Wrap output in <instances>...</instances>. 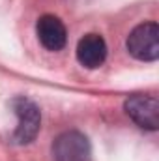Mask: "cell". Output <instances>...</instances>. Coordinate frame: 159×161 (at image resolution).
Returning a JSON list of instances; mask_svg holds the SVG:
<instances>
[{
	"instance_id": "8992f818",
	"label": "cell",
	"mask_w": 159,
	"mask_h": 161,
	"mask_svg": "<svg viewBox=\"0 0 159 161\" xmlns=\"http://www.w3.org/2000/svg\"><path fill=\"white\" fill-rule=\"evenodd\" d=\"M107 58V43L99 34H86L77 43V60L88 69L99 68Z\"/></svg>"
},
{
	"instance_id": "5b68a950",
	"label": "cell",
	"mask_w": 159,
	"mask_h": 161,
	"mask_svg": "<svg viewBox=\"0 0 159 161\" xmlns=\"http://www.w3.org/2000/svg\"><path fill=\"white\" fill-rule=\"evenodd\" d=\"M36 34L47 51H60L68 41V30L64 23L54 15H41L36 25Z\"/></svg>"
},
{
	"instance_id": "7a4b0ae2",
	"label": "cell",
	"mask_w": 159,
	"mask_h": 161,
	"mask_svg": "<svg viewBox=\"0 0 159 161\" xmlns=\"http://www.w3.org/2000/svg\"><path fill=\"white\" fill-rule=\"evenodd\" d=\"M127 51L142 62H156L159 58V26L157 23H142L127 36Z\"/></svg>"
},
{
	"instance_id": "277c9868",
	"label": "cell",
	"mask_w": 159,
	"mask_h": 161,
	"mask_svg": "<svg viewBox=\"0 0 159 161\" xmlns=\"http://www.w3.org/2000/svg\"><path fill=\"white\" fill-rule=\"evenodd\" d=\"M123 109L127 116L142 129L156 131L159 127V103L154 96H131L125 99Z\"/></svg>"
},
{
	"instance_id": "6da1fadb",
	"label": "cell",
	"mask_w": 159,
	"mask_h": 161,
	"mask_svg": "<svg viewBox=\"0 0 159 161\" xmlns=\"http://www.w3.org/2000/svg\"><path fill=\"white\" fill-rule=\"evenodd\" d=\"M11 109L17 116V127L13 131V142H17V144L32 142L41 127L40 107L32 99L19 96V97L11 99Z\"/></svg>"
},
{
	"instance_id": "3957f363",
	"label": "cell",
	"mask_w": 159,
	"mask_h": 161,
	"mask_svg": "<svg viewBox=\"0 0 159 161\" xmlns=\"http://www.w3.org/2000/svg\"><path fill=\"white\" fill-rule=\"evenodd\" d=\"M92 148L86 135L80 131H66L52 142L54 161H90Z\"/></svg>"
}]
</instances>
